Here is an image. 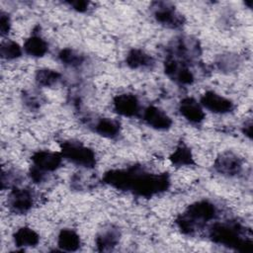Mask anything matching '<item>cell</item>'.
I'll list each match as a JSON object with an SVG mask.
<instances>
[{"mask_svg": "<svg viewBox=\"0 0 253 253\" xmlns=\"http://www.w3.org/2000/svg\"><path fill=\"white\" fill-rule=\"evenodd\" d=\"M93 129L96 133L103 137L115 138L121 132V124L115 119L100 118L95 122Z\"/></svg>", "mask_w": 253, "mask_h": 253, "instance_id": "obj_17", "label": "cell"}, {"mask_svg": "<svg viewBox=\"0 0 253 253\" xmlns=\"http://www.w3.org/2000/svg\"><path fill=\"white\" fill-rule=\"evenodd\" d=\"M217 215V209L208 200L197 201L176 218V224L184 234L192 235Z\"/></svg>", "mask_w": 253, "mask_h": 253, "instance_id": "obj_3", "label": "cell"}, {"mask_svg": "<svg viewBox=\"0 0 253 253\" xmlns=\"http://www.w3.org/2000/svg\"><path fill=\"white\" fill-rule=\"evenodd\" d=\"M121 233L117 227L109 226L101 230L96 237V246L98 251L107 252L113 250L119 243Z\"/></svg>", "mask_w": 253, "mask_h": 253, "instance_id": "obj_15", "label": "cell"}, {"mask_svg": "<svg viewBox=\"0 0 253 253\" xmlns=\"http://www.w3.org/2000/svg\"><path fill=\"white\" fill-rule=\"evenodd\" d=\"M103 181L117 190L128 191L143 198H151L167 191L171 182L167 173H149L140 166L109 170L104 174Z\"/></svg>", "mask_w": 253, "mask_h": 253, "instance_id": "obj_1", "label": "cell"}, {"mask_svg": "<svg viewBox=\"0 0 253 253\" xmlns=\"http://www.w3.org/2000/svg\"><path fill=\"white\" fill-rule=\"evenodd\" d=\"M163 65L165 74L176 83L181 85H192L194 83V73L185 62L167 54Z\"/></svg>", "mask_w": 253, "mask_h": 253, "instance_id": "obj_7", "label": "cell"}, {"mask_svg": "<svg viewBox=\"0 0 253 253\" xmlns=\"http://www.w3.org/2000/svg\"><path fill=\"white\" fill-rule=\"evenodd\" d=\"M201 53L202 49L199 41L186 36L178 37L173 40L167 48L168 55H171L188 65L198 60Z\"/></svg>", "mask_w": 253, "mask_h": 253, "instance_id": "obj_5", "label": "cell"}, {"mask_svg": "<svg viewBox=\"0 0 253 253\" xmlns=\"http://www.w3.org/2000/svg\"><path fill=\"white\" fill-rule=\"evenodd\" d=\"M238 62V58L235 55L223 54L217 59L216 64L220 70L231 71L237 67Z\"/></svg>", "mask_w": 253, "mask_h": 253, "instance_id": "obj_25", "label": "cell"}, {"mask_svg": "<svg viewBox=\"0 0 253 253\" xmlns=\"http://www.w3.org/2000/svg\"><path fill=\"white\" fill-rule=\"evenodd\" d=\"M126 63L131 69H148L152 68L154 58L140 48L130 49L126 56Z\"/></svg>", "mask_w": 253, "mask_h": 253, "instance_id": "obj_16", "label": "cell"}, {"mask_svg": "<svg viewBox=\"0 0 253 253\" xmlns=\"http://www.w3.org/2000/svg\"><path fill=\"white\" fill-rule=\"evenodd\" d=\"M23 49L32 57H42L48 51V43L39 34L34 33L24 42Z\"/></svg>", "mask_w": 253, "mask_h": 253, "instance_id": "obj_18", "label": "cell"}, {"mask_svg": "<svg viewBox=\"0 0 253 253\" xmlns=\"http://www.w3.org/2000/svg\"><path fill=\"white\" fill-rule=\"evenodd\" d=\"M113 108L117 114L126 118H133L140 113V103L131 93L117 95L113 100Z\"/></svg>", "mask_w": 253, "mask_h": 253, "instance_id": "obj_10", "label": "cell"}, {"mask_svg": "<svg viewBox=\"0 0 253 253\" xmlns=\"http://www.w3.org/2000/svg\"><path fill=\"white\" fill-rule=\"evenodd\" d=\"M72 10L78 13H85L89 10L90 2L84 0H74V1H67L65 2Z\"/></svg>", "mask_w": 253, "mask_h": 253, "instance_id": "obj_27", "label": "cell"}, {"mask_svg": "<svg viewBox=\"0 0 253 253\" xmlns=\"http://www.w3.org/2000/svg\"><path fill=\"white\" fill-rule=\"evenodd\" d=\"M23 54V49L20 44L12 40H7L2 42L0 47V55L3 59L14 60L21 57Z\"/></svg>", "mask_w": 253, "mask_h": 253, "instance_id": "obj_24", "label": "cell"}, {"mask_svg": "<svg viewBox=\"0 0 253 253\" xmlns=\"http://www.w3.org/2000/svg\"><path fill=\"white\" fill-rule=\"evenodd\" d=\"M150 11L155 21L166 28L179 29L185 23L183 15L171 3L163 1L152 2Z\"/></svg>", "mask_w": 253, "mask_h": 253, "instance_id": "obj_6", "label": "cell"}, {"mask_svg": "<svg viewBox=\"0 0 253 253\" xmlns=\"http://www.w3.org/2000/svg\"><path fill=\"white\" fill-rule=\"evenodd\" d=\"M13 240L17 247H34L39 244L40 235L33 228L22 226L14 232Z\"/></svg>", "mask_w": 253, "mask_h": 253, "instance_id": "obj_19", "label": "cell"}, {"mask_svg": "<svg viewBox=\"0 0 253 253\" xmlns=\"http://www.w3.org/2000/svg\"><path fill=\"white\" fill-rule=\"evenodd\" d=\"M19 180L18 174L13 171H3L1 175V189L5 190L6 188H13L17 186V181Z\"/></svg>", "mask_w": 253, "mask_h": 253, "instance_id": "obj_26", "label": "cell"}, {"mask_svg": "<svg viewBox=\"0 0 253 253\" xmlns=\"http://www.w3.org/2000/svg\"><path fill=\"white\" fill-rule=\"evenodd\" d=\"M57 57L61 63L70 67H79L84 62V56L69 47L60 49Z\"/></svg>", "mask_w": 253, "mask_h": 253, "instance_id": "obj_23", "label": "cell"}, {"mask_svg": "<svg viewBox=\"0 0 253 253\" xmlns=\"http://www.w3.org/2000/svg\"><path fill=\"white\" fill-rule=\"evenodd\" d=\"M210 239L218 245L232 248L239 252H252L251 237H246L245 229L237 222H215L209 230Z\"/></svg>", "mask_w": 253, "mask_h": 253, "instance_id": "obj_2", "label": "cell"}, {"mask_svg": "<svg viewBox=\"0 0 253 253\" xmlns=\"http://www.w3.org/2000/svg\"><path fill=\"white\" fill-rule=\"evenodd\" d=\"M242 131L248 138L251 139V137H252V123H251V121L245 122V124L242 126Z\"/></svg>", "mask_w": 253, "mask_h": 253, "instance_id": "obj_31", "label": "cell"}, {"mask_svg": "<svg viewBox=\"0 0 253 253\" xmlns=\"http://www.w3.org/2000/svg\"><path fill=\"white\" fill-rule=\"evenodd\" d=\"M61 79V74L53 69L43 68L36 72L35 81L38 86L41 87H51L57 84Z\"/></svg>", "mask_w": 253, "mask_h": 253, "instance_id": "obj_22", "label": "cell"}, {"mask_svg": "<svg viewBox=\"0 0 253 253\" xmlns=\"http://www.w3.org/2000/svg\"><path fill=\"white\" fill-rule=\"evenodd\" d=\"M203 108L214 114H227L233 111L234 104L228 98H225L214 91H207L200 100Z\"/></svg>", "mask_w": 253, "mask_h": 253, "instance_id": "obj_11", "label": "cell"}, {"mask_svg": "<svg viewBox=\"0 0 253 253\" xmlns=\"http://www.w3.org/2000/svg\"><path fill=\"white\" fill-rule=\"evenodd\" d=\"M60 152L64 159L84 168L91 169L96 165V154L88 146L75 140H67L60 144Z\"/></svg>", "mask_w": 253, "mask_h": 253, "instance_id": "obj_4", "label": "cell"}, {"mask_svg": "<svg viewBox=\"0 0 253 253\" xmlns=\"http://www.w3.org/2000/svg\"><path fill=\"white\" fill-rule=\"evenodd\" d=\"M23 100L25 105L30 108V109H37L39 108V101L37 100V98L30 93H24L23 95Z\"/></svg>", "mask_w": 253, "mask_h": 253, "instance_id": "obj_30", "label": "cell"}, {"mask_svg": "<svg viewBox=\"0 0 253 253\" xmlns=\"http://www.w3.org/2000/svg\"><path fill=\"white\" fill-rule=\"evenodd\" d=\"M11 30V20L7 13L1 12L0 13V34L2 37L9 34Z\"/></svg>", "mask_w": 253, "mask_h": 253, "instance_id": "obj_28", "label": "cell"}, {"mask_svg": "<svg viewBox=\"0 0 253 253\" xmlns=\"http://www.w3.org/2000/svg\"><path fill=\"white\" fill-rule=\"evenodd\" d=\"M143 121L152 128L167 130L172 126V119L162 109L156 106H148L142 112Z\"/></svg>", "mask_w": 253, "mask_h": 253, "instance_id": "obj_13", "label": "cell"}, {"mask_svg": "<svg viewBox=\"0 0 253 253\" xmlns=\"http://www.w3.org/2000/svg\"><path fill=\"white\" fill-rule=\"evenodd\" d=\"M29 175H30V178L31 180H33L35 183H42L44 179H45V175L46 173L42 171L41 169L37 168L36 166H32L30 168V171H29Z\"/></svg>", "mask_w": 253, "mask_h": 253, "instance_id": "obj_29", "label": "cell"}, {"mask_svg": "<svg viewBox=\"0 0 253 253\" xmlns=\"http://www.w3.org/2000/svg\"><path fill=\"white\" fill-rule=\"evenodd\" d=\"M81 245L79 234L70 228L61 229L57 236V246L63 251H76Z\"/></svg>", "mask_w": 253, "mask_h": 253, "instance_id": "obj_20", "label": "cell"}, {"mask_svg": "<svg viewBox=\"0 0 253 253\" xmlns=\"http://www.w3.org/2000/svg\"><path fill=\"white\" fill-rule=\"evenodd\" d=\"M171 163L175 166H192L195 164V159L191 149L184 143H180L169 157Z\"/></svg>", "mask_w": 253, "mask_h": 253, "instance_id": "obj_21", "label": "cell"}, {"mask_svg": "<svg viewBox=\"0 0 253 253\" xmlns=\"http://www.w3.org/2000/svg\"><path fill=\"white\" fill-rule=\"evenodd\" d=\"M63 159L64 158L60 151L55 152L49 150H39L32 155L33 165L45 173L57 170L60 167Z\"/></svg>", "mask_w": 253, "mask_h": 253, "instance_id": "obj_12", "label": "cell"}, {"mask_svg": "<svg viewBox=\"0 0 253 253\" xmlns=\"http://www.w3.org/2000/svg\"><path fill=\"white\" fill-rule=\"evenodd\" d=\"M9 209L15 213H26L34 206L35 196L30 189L13 187L8 195Z\"/></svg>", "mask_w": 253, "mask_h": 253, "instance_id": "obj_8", "label": "cell"}, {"mask_svg": "<svg viewBox=\"0 0 253 253\" xmlns=\"http://www.w3.org/2000/svg\"><path fill=\"white\" fill-rule=\"evenodd\" d=\"M214 170L227 177L237 176L241 173L243 162L241 158L231 152H223L219 154L213 163Z\"/></svg>", "mask_w": 253, "mask_h": 253, "instance_id": "obj_9", "label": "cell"}, {"mask_svg": "<svg viewBox=\"0 0 253 253\" xmlns=\"http://www.w3.org/2000/svg\"><path fill=\"white\" fill-rule=\"evenodd\" d=\"M179 112L182 117L193 125L201 124L206 117L202 105L191 97H186L181 100L179 104Z\"/></svg>", "mask_w": 253, "mask_h": 253, "instance_id": "obj_14", "label": "cell"}]
</instances>
